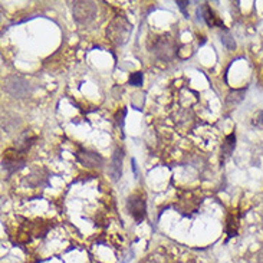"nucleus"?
Segmentation results:
<instances>
[{
  "label": "nucleus",
  "mask_w": 263,
  "mask_h": 263,
  "mask_svg": "<svg viewBox=\"0 0 263 263\" xmlns=\"http://www.w3.org/2000/svg\"><path fill=\"white\" fill-rule=\"evenodd\" d=\"M125 115H127V109H125V108H122V109H121V113L117 114V117H115V118H117V124H118L121 128L124 127V118H125Z\"/></svg>",
  "instance_id": "nucleus-10"
},
{
  "label": "nucleus",
  "mask_w": 263,
  "mask_h": 263,
  "mask_svg": "<svg viewBox=\"0 0 263 263\" xmlns=\"http://www.w3.org/2000/svg\"><path fill=\"white\" fill-rule=\"evenodd\" d=\"M234 147H236V134L232 133L230 136L226 137L225 143L222 145V154H223V158H229L233 152Z\"/></svg>",
  "instance_id": "nucleus-6"
},
{
  "label": "nucleus",
  "mask_w": 263,
  "mask_h": 263,
  "mask_svg": "<svg viewBox=\"0 0 263 263\" xmlns=\"http://www.w3.org/2000/svg\"><path fill=\"white\" fill-rule=\"evenodd\" d=\"M78 160L82 163L83 166L91 167V168L101 167L102 163H104V160H102V157L99 154H97V152H88V151L78 154Z\"/></svg>",
  "instance_id": "nucleus-4"
},
{
  "label": "nucleus",
  "mask_w": 263,
  "mask_h": 263,
  "mask_svg": "<svg viewBox=\"0 0 263 263\" xmlns=\"http://www.w3.org/2000/svg\"><path fill=\"white\" fill-rule=\"evenodd\" d=\"M122 158H124V151L121 148H117L114 151L113 156V163L109 167V173L113 176L114 181H118L121 179V174H122Z\"/></svg>",
  "instance_id": "nucleus-3"
},
{
  "label": "nucleus",
  "mask_w": 263,
  "mask_h": 263,
  "mask_svg": "<svg viewBox=\"0 0 263 263\" xmlns=\"http://www.w3.org/2000/svg\"><path fill=\"white\" fill-rule=\"evenodd\" d=\"M128 81H129V83H131L133 86H141L144 81L143 72H134V74H131Z\"/></svg>",
  "instance_id": "nucleus-8"
},
{
  "label": "nucleus",
  "mask_w": 263,
  "mask_h": 263,
  "mask_svg": "<svg viewBox=\"0 0 263 263\" xmlns=\"http://www.w3.org/2000/svg\"><path fill=\"white\" fill-rule=\"evenodd\" d=\"M222 43L229 49V51H234V48H236V42H234V39L232 38V35H230V32L229 30H226L222 33Z\"/></svg>",
  "instance_id": "nucleus-7"
},
{
  "label": "nucleus",
  "mask_w": 263,
  "mask_h": 263,
  "mask_svg": "<svg viewBox=\"0 0 263 263\" xmlns=\"http://www.w3.org/2000/svg\"><path fill=\"white\" fill-rule=\"evenodd\" d=\"M197 13H199V19H202L203 22L207 23V25L211 26V28H213V26H216V25L220 26V28H225V26H223V23L220 22L217 17L214 16L213 10H211V9L207 6V3L203 5L202 9H199V10H197Z\"/></svg>",
  "instance_id": "nucleus-5"
},
{
  "label": "nucleus",
  "mask_w": 263,
  "mask_h": 263,
  "mask_svg": "<svg viewBox=\"0 0 263 263\" xmlns=\"http://www.w3.org/2000/svg\"><path fill=\"white\" fill-rule=\"evenodd\" d=\"M127 209L129 214L136 218L137 223H141L145 218V210H147V204H145V195L143 193H133L128 197L127 200Z\"/></svg>",
  "instance_id": "nucleus-1"
},
{
  "label": "nucleus",
  "mask_w": 263,
  "mask_h": 263,
  "mask_svg": "<svg viewBox=\"0 0 263 263\" xmlns=\"http://www.w3.org/2000/svg\"><path fill=\"white\" fill-rule=\"evenodd\" d=\"M131 164H133V170H134V176H136V179H138V168H137V161H136V158H133V160H131Z\"/></svg>",
  "instance_id": "nucleus-12"
},
{
  "label": "nucleus",
  "mask_w": 263,
  "mask_h": 263,
  "mask_svg": "<svg viewBox=\"0 0 263 263\" xmlns=\"http://www.w3.org/2000/svg\"><path fill=\"white\" fill-rule=\"evenodd\" d=\"M188 5H190L188 2H181V0H177V6L181 9V12H183L186 16H188L187 12H186V8H187Z\"/></svg>",
  "instance_id": "nucleus-11"
},
{
  "label": "nucleus",
  "mask_w": 263,
  "mask_h": 263,
  "mask_svg": "<svg viewBox=\"0 0 263 263\" xmlns=\"http://www.w3.org/2000/svg\"><path fill=\"white\" fill-rule=\"evenodd\" d=\"M5 90L8 91L10 95L17 98L25 97L29 92V83L23 81L22 78L15 76V78H9L5 82Z\"/></svg>",
  "instance_id": "nucleus-2"
},
{
  "label": "nucleus",
  "mask_w": 263,
  "mask_h": 263,
  "mask_svg": "<svg viewBox=\"0 0 263 263\" xmlns=\"http://www.w3.org/2000/svg\"><path fill=\"white\" fill-rule=\"evenodd\" d=\"M253 125L259 128H263V111H257L255 114V117H253Z\"/></svg>",
  "instance_id": "nucleus-9"
}]
</instances>
